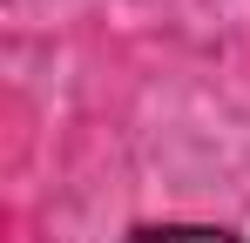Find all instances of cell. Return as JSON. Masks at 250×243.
Here are the masks:
<instances>
[{
    "label": "cell",
    "instance_id": "obj_1",
    "mask_svg": "<svg viewBox=\"0 0 250 243\" xmlns=\"http://www.w3.org/2000/svg\"><path fill=\"white\" fill-rule=\"evenodd\" d=\"M122 243H250V237L223 230V223H142V230H128Z\"/></svg>",
    "mask_w": 250,
    "mask_h": 243
}]
</instances>
